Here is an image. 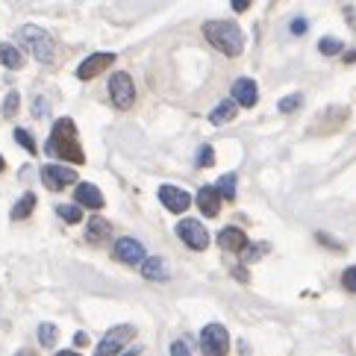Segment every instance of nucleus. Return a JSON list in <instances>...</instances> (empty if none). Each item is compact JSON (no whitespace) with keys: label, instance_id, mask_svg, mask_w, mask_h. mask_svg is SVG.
<instances>
[{"label":"nucleus","instance_id":"nucleus-31","mask_svg":"<svg viewBox=\"0 0 356 356\" xmlns=\"http://www.w3.org/2000/svg\"><path fill=\"white\" fill-rule=\"evenodd\" d=\"M253 250H248V259H257V257H262L265 250H268V245H250Z\"/></svg>","mask_w":356,"mask_h":356},{"label":"nucleus","instance_id":"nucleus-4","mask_svg":"<svg viewBox=\"0 0 356 356\" xmlns=\"http://www.w3.org/2000/svg\"><path fill=\"white\" fill-rule=\"evenodd\" d=\"M200 350L203 356H227L230 350V336L221 324H207L200 333Z\"/></svg>","mask_w":356,"mask_h":356},{"label":"nucleus","instance_id":"nucleus-10","mask_svg":"<svg viewBox=\"0 0 356 356\" xmlns=\"http://www.w3.org/2000/svg\"><path fill=\"white\" fill-rule=\"evenodd\" d=\"M112 62H115V54H92L88 59L80 62L77 68V80H95L100 71H106Z\"/></svg>","mask_w":356,"mask_h":356},{"label":"nucleus","instance_id":"nucleus-26","mask_svg":"<svg viewBox=\"0 0 356 356\" xmlns=\"http://www.w3.org/2000/svg\"><path fill=\"white\" fill-rule=\"evenodd\" d=\"M15 142L27 150V154H35V138L27 133V130H15Z\"/></svg>","mask_w":356,"mask_h":356},{"label":"nucleus","instance_id":"nucleus-13","mask_svg":"<svg viewBox=\"0 0 356 356\" xmlns=\"http://www.w3.org/2000/svg\"><path fill=\"white\" fill-rule=\"evenodd\" d=\"M74 200H77V207H88V209H100L106 203L104 195H100V188L92 183H80L74 188Z\"/></svg>","mask_w":356,"mask_h":356},{"label":"nucleus","instance_id":"nucleus-33","mask_svg":"<svg viewBox=\"0 0 356 356\" xmlns=\"http://www.w3.org/2000/svg\"><path fill=\"white\" fill-rule=\"evenodd\" d=\"M291 30H295V33H303V30H307V21H295V24H291Z\"/></svg>","mask_w":356,"mask_h":356},{"label":"nucleus","instance_id":"nucleus-3","mask_svg":"<svg viewBox=\"0 0 356 356\" xmlns=\"http://www.w3.org/2000/svg\"><path fill=\"white\" fill-rule=\"evenodd\" d=\"M18 42L27 47L39 62H44V65H50V62H54V56H56L54 39H50V35H47L42 27H35V24H24V27L18 30Z\"/></svg>","mask_w":356,"mask_h":356},{"label":"nucleus","instance_id":"nucleus-11","mask_svg":"<svg viewBox=\"0 0 356 356\" xmlns=\"http://www.w3.org/2000/svg\"><path fill=\"white\" fill-rule=\"evenodd\" d=\"M159 200H162V207L171 209V212H186L188 207H192V195L183 192V188H177V186H162Z\"/></svg>","mask_w":356,"mask_h":356},{"label":"nucleus","instance_id":"nucleus-28","mask_svg":"<svg viewBox=\"0 0 356 356\" xmlns=\"http://www.w3.org/2000/svg\"><path fill=\"white\" fill-rule=\"evenodd\" d=\"M303 104V97L300 95H291V97H283L280 100V112H295L298 106Z\"/></svg>","mask_w":356,"mask_h":356},{"label":"nucleus","instance_id":"nucleus-15","mask_svg":"<svg viewBox=\"0 0 356 356\" xmlns=\"http://www.w3.org/2000/svg\"><path fill=\"white\" fill-rule=\"evenodd\" d=\"M197 207H200V212L207 215V218H215V215H218V209H221L218 192H215L212 186H203L200 192H197Z\"/></svg>","mask_w":356,"mask_h":356},{"label":"nucleus","instance_id":"nucleus-21","mask_svg":"<svg viewBox=\"0 0 356 356\" xmlns=\"http://www.w3.org/2000/svg\"><path fill=\"white\" fill-rule=\"evenodd\" d=\"M215 192H218V197H224V200H236V174H224Z\"/></svg>","mask_w":356,"mask_h":356},{"label":"nucleus","instance_id":"nucleus-36","mask_svg":"<svg viewBox=\"0 0 356 356\" xmlns=\"http://www.w3.org/2000/svg\"><path fill=\"white\" fill-rule=\"evenodd\" d=\"M6 168V162H3V156H0V171H3Z\"/></svg>","mask_w":356,"mask_h":356},{"label":"nucleus","instance_id":"nucleus-16","mask_svg":"<svg viewBox=\"0 0 356 356\" xmlns=\"http://www.w3.org/2000/svg\"><path fill=\"white\" fill-rule=\"evenodd\" d=\"M0 62H3L6 68L12 71H18L24 65V56H21V50L15 44H9V42H0Z\"/></svg>","mask_w":356,"mask_h":356},{"label":"nucleus","instance_id":"nucleus-8","mask_svg":"<svg viewBox=\"0 0 356 356\" xmlns=\"http://www.w3.org/2000/svg\"><path fill=\"white\" fill-rule=\"evenodd\" d=\"M177 236H180L188 248H195V250H203L209 245V233H207V227H203L200 221H192V218H186L177 224Z\"/></svg>","mask_w":356,"mask_h":356},{"label":"nucleus","instance_id":"nucleus-7","mask_svg":"<svg viewBox=\"0 0 356 356\" xmlns=\"http://www.w3.org/2000/svg\"><path fill=\"white\" fill-rule=\"evenodd\" d=\"M42 183H44V188H50V192H62L65 186L77 183V171L65 168V165H44L42 168Z\"/></svg>","mask_w":356,"mask_h":356},{"label":"nucleus","instance_id":"nucleus-30","mask_svg":"<svg viewBox=\"0 0 356 356\" xmlns=\"http://www.w3.org/2000/svg\"><path fill=\"white\" fill-rule=\"evenodd\" d=\"M171 356H192V353H188L186 341H174V345H171Z\"/></svg>","mask_w":356,"mask_h":356},{"label":"nucleus","instance_id":"nucleus-27","mask_svg":"<svg viewBox=\"0 0 356 356\" xmlns=\"http://www.w3.org/2000/svg\"><path fill=\"white\" fill-rule=\"evenodd\" d=\"M212 162H215V150H212L209 145H203V147L197 150V168H209Z\"/></svg>","mask_w":356,"mask_h":356},{"label":"nucleus","instance_id":"nucleus-19","mask_svg":"<svg viewBox=\"0 0 356 356\" xmlns=\"http://www.w3.org/2000/svg\"><path fill=\"white\" fill-rule=\"evenodd\" d=\"M109 230H112V227H109V221H104V218H100V215H95V218L92 221H88V241H104L106 236H109Z\"/></svg>","mask_w":356,"mask_h":356},{"label":"nucleus","instance_id":"nucleus-32","mask_svg":"<svg viewBox=\"0 0 356 356\" xmlns=\"http://www.w3.org/2000/svg\"><path fill=\"white\" fill-rule=\"evenodd\" d=\"M74 345H77V348H86V345H88V336H86V333H77V336H74Z\"/></svg>","mask_w":356,"mask_h":356},{"label":"nucleus","instance_id":"nucleus-20","mask_svg":"<svg viewBox=\"0 0 356 356\" xmlns=\"http://www.w3.org/2000/svg\"><path fill=\"white\" fill-rule=\"evenodd\" d=\"M142 274L150 277V280H165V277H168V271H165V262L156 259V257H150V259L142 265Z\"/></svg>","mask_w":356,"mask_h":356},{"label":"nucleus","instance_id":"nucleus-24","mask_svg":"<svg viewBox=\"0 0 356 356\" xmlns=\"http://www.w3.org/2000/svg\"><path fill=\"white\" fill-rule=\"evenodd\" d=\"M39 341L44 348H54V341H56V327L54 324H42L39 327Z\"/></svg>","mask_w":356,"mask_h":356},{"label":"nucleus","instance_id":"nucleus-17","mask_svg":"<svg viewBox=\"0 0 356 356\" xmlns=\"http://www.w3.org/2000/svg\"><path fill=\"white\" fill-rule=\"evenodd\" d=\"M236 112H238V106L233 104V100H221V104L209 112V121L212 124H227V121L236 118Z\"/></svg>","mask_w":356,"mask_h":356},{"label":"nucleus","instance_id":"nucleus-29","mask_svg":"<svg viewBox=\"0 0 356 356\" xmlns=\"http://www.w3.org/2000/svg\"><path fill=\"white\" fill-rule=\"evenodd\" d=\"M341 286H345L348 291H353V295H356V265H350V268L341 274Z\"/></svg>","mask_w":356,"mask_h":356},{"label":"nucleus","instance_id":"nucleus-25","mask_svg":"<svg viewBox=\"0 0 356 356\" xmlns=\"http://www.w3.org/2000/svg\"><path fill=\"white\" fill-rule=\"evenodd\" d=\"M318 50H321L324 56H336V54H341V42L339 39H321L318 42Z\"/></svg>","mask_w":356,"mask_h":356},{"label":"nucleus","instance_id":"nucleus-22","mask_svg":"<svg viewBox=\"0 0 356 356\" xmlns=\"http://www.w3.org/2000/svg\"><path fill=\"white\" fill-rule=\"evenodd\" d=\"M59 218L62 221H68V224H80L83 221V209L77 207V203H65V207H59Z\"/></svg>","mask_w":356,"mask_h":356},{"label":"nucleus","instance_id":"nucleus-5","mask_svg":"<svg viewBox=\"0 0 356 356\" xmlns=\"http://www.w3.org/2000/svg\"><path fill=\"white\" fill-rule=\"evenodd\" d=\"M130 339H136V327L133 324H121V327H112L109 333L104 336V341L97 345L95 356H118L124 350V345Z\"/></svg>","mask_w":356,"mask_h":356},{"label":"nucleus","instance_id":"nucleus-35","mask_svg":"<svg viewBox=\"0 0 356 356\" xmlns=\"http://www.w3.org/2000/svg\"><path fill=\"white\" fill-rule=\"evenodd\" d=\"M56 356H80V353H74V350H62V353H56Z\"/></svg>","mask_w":356,"mask_h":356},{"label":"nucleus","instance_id":"nucleus-12","mask_svg":"<svg viewBox=\"0 0 356 356\" xmlns=\"http://www.w3.org/2000/svg\"><path fill=\"white\" fill-rule=\"evenodd\" d=\"M257 97H259V92H257V83L253 80L241 77L233 83V104L236 106H257Z\"/></svg>","mask_w":356,"mask_h":356},{"label":"nucleus","instance_id":"nucleus-2","mask_svg":"<svg viewBox=\"0 0 356 356\" xmlns=\"http://www.w3.org/2000/svg\"><path fill=\"white\" fill-rule=\"evenodd\" d=\"M203 35L224 56H238L245 50V35H241V27L233 21H207L203 24Z\"/></svg>","mask_w":356,"mask_h":356},{"label":"nucleus","instance_id":"nucleus-34","mask_svg":"<svg viewBox=\"0 0 356 356\" xmlns=\"http://www.w3.org/2000/svg\"><path fill=\"white\" fill-rule=\"evenodd\" d=\"M248 6H250V0H233V9H238V12L248 9Z\"/></svg>","mask_w":356,"mask_h":356},{"label":"nucleus","instance_id":"nucleus-6","mask_svg":"<svg viewBox=\"0 0 356 356\" xmlns=\"http://www.w3.org/2000/svg\"><path fill=\"white\" fill-rule=\"evenodd\" d=\"M109 97H112V104H115L118 109H130L136 104V86L130 80V74H112V80H109Z\"/></svg>","mask_w":356,"mask_h":356},{"label":"nucleus","instance_id":"nucleus-9","mask_svg":"<svg viewBox=\"0 0 356 356\" xmlns=\"http://www.w3.org/2000/svg\"><path fill=\"white\" fill-rule=\"evenodd\" d=\"M115 259L124 262V265H138V262H145V245L138 238H130V236H124L115 241Z\"/></svg>","mask_w":356,"mask_h":356},{"label":"nucleus","instance_id":"nucleus-1","mask_svg":"<svg viewBox=\"0 0 356 356\" xmlns=\"http://www.w3.org/2000/svg\"><path fill=\"white\" fill-rule=\"evenodd\" d=\"M47 154L50 156H59V159H68V162H86V154L77 142V127H74L71 118H59L54 124V133L47 138Z\"/></svg>","mask_w":356,"mask_h":356},{"label":"nucleus","instance_id":"nucleus-23","mask_svg":"<svg viewBox=\"0 0 356 356\" xmlns=\"http://www.w3.org/2000/svg\"><path fill=\"white\" fill-rule=\"evenodd\" d=\"M18 104H21V95L18 92H9L6 100H3V118H12L18 112Z\"/></svg>","mask_w":356,"mask_h":356},{"label":"nucleus","instance_id":"nucleus-14","mask_svg":"<svg viewBox=\"0 0 356 356\" xmlns=\"http://www.w3.org/2000/svg\"><path fill=\"white\" fill-rule=\"evenodd\" d=\"M218 245H221L224 250H230V253H236V250H248V236L241 233L238 227H227V230L218 233Z\"/></svg>","mask_w":356,"mask_h":356},{"label":"nucleus","instance_id":"nucleus-18","mask_svg":"<svg viewBox=\"0 0 356 356\" xmlns=\"http://www.w3.org/2000/svg\"><path fill=\"white\" fill-rule=\"evenodd\" d=\"M35 209V195L33 192H27L24 195L15 207H12V221H24V218H30V212Z\"/></svg>","mask_w":356,"mask_h":356}]
</instances>
